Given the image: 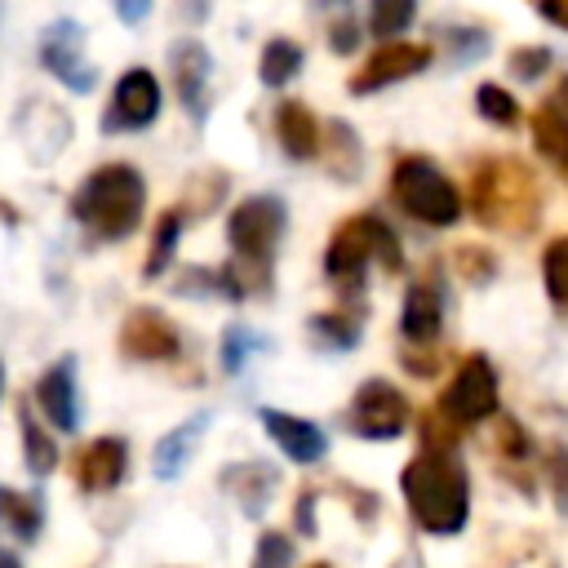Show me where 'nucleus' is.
Wrapping results in <instances>:
<instances>
[{
    "label": "nucleus",
    "instance_id": "nucleus-19",
    "mask_svg": "<svg viewBox=\"0 0 568 568\" xmlns=\"http://www.w3.org/2000/svg\"><path fill=\"white\" fill-rule=\"evenodd\" d=\"M275 138H280L284 155H293V160H311L320 151V124L306 111V102H280L275 106Z\"/></svg>",
    "mask_w": 568,
    "mask_h": 568
},
{
    "label": "nucleus",
    "instance_id": "nucleus-34",
    "mask_svg": "<svg viewBox=\"0 0 568 568\" xmlns=\"http://www.w3.org/2000/svg\"><path fill=\"white\" fill-rule=\"evenodd\" d=\"M355 40H359V22H355V18H337V22H333V40H328V44H333L337 53H351V49H355Z\"/></svg>",
    "mask_w": 568,
    "mask_h": 568
},
{
    "label": "nucleus",
    "instance_id": "nucleus-13",
    "mask_svg": "<svg viewBox=\"0 0 568 568\" xmlns=\"http://www.w3.org/2000/svg\"><path fill=\"white\" fill-rule=\"evenodd\" d=\"M169 62H173V89H178L182 106L191 111V120H204L209 115V75H213L209 49L200 40H182V44H173Z\"/></svg>",
    "mask_w": 568,
    "mask_h": 568
},
{
    "label": "nucleus",
    "instance_id": "nucleus-1",
    "mask_svg": "<svg viewBox=\"0 0 568 568\" xmlns=\"http://www.w3.org/2000/svg\"><path fill=\"white\" fill-rule=\"evenodd\" d=\"M399 488H404V501H408V515L417 519V528H426L435 537L462 532V524L470 515V479L453 453H430V448L417 453L404 466Z\"/></svg>",
    "mask_w": 568,
    "mask_h": 568
},
{
    "label": "nucleus",
    "instance_id": "nucleus-11",
    "mask_svg": "<svg viewBox=\"0 0 568 568\" xmlns=\"http://www.w3.org/2000/svg\"><path fill=\"white\" fill-rule=\"evenodd\" d=\"M426 67H430V49H426V44L390 40V44H382V49L346 80V89H351V93H377V89L399 84V80H408V75H417V71H426Z\"/></svg>",
    "mask_w": 568,
    "mask_h": 568
},
{
    "label": "nucleus",
    "instance_id": "nucleus-17",
    "mask_svg": "<svg viewBox=\"0 0 568 568\" xmlns=\"http://www.w3.org/2000/svg\"><path fill=\"white\" fill-rule=\"evenodd\" d=\"M439 320H444V293L435 280H417L404 297V311H399V328L408 342H435L439 337Z\"/></svg>",
    "mask_w": 568,
    "mask_h": 568
},
{
    "label": "nucleus",
    "instance_id": "nucleus-14",
    "mask_svg": "<svg viewBox=\"0 0 568 568\" xmlns=\"http://www.w3.org/2000/svg\"><path fill=\"white\" fill-rule=\"evenodd\" d=\"M36 408L58 430H80V395H75V359H58L36 382Z\"/></svg>",
    "mask_w": 568,
    "mask_h": 568
},
{
    "label": "nucleus",
    "instance_id": "nucleus-15",
    "mask_svg": "<svg viewBox=\"0 0 568 568\" xmlns=\"http://www.w3.org/2000/svg\"><path fill=\"white\" fill-rule=\"evenodd\" d=\"M257 417H262L266 435L280 444V453H284L288 462H297V466H311V462H320V457L328 453V435H324L315 422H306V417H293V413H280V408H262Z\"/></svg>",
    "mask_w": 568,
    "mask_h": 568
},
{
    "label": "nucleus",
    "instance_id": "nucleus-16",
    "mask_svg": "<svg viewBox=\"0 0 568 568\" xmlns=\"http://www.w3.org/2000/svg\"><path fill=\"white\" fill-rule=\"evenodd\" d=\"M129 470V448L115 435H102L75 453V484L84 493H111Z\"/></svg>",
    "mask_w": 568,
    "mask_h": 568
},
{
    "label": "nucleus",
    "instance_id": "nucleus-4",
    "mask_svg": "<svg viewBox=\"0 0 568 568\" xmlns=\"http://www.w3.org/2000/svg\"><path fill=\"white\" fill-rule=\"evenodd\" d=\"M284 235V204L275 195H248L235 204L226 222V240L235 248V266H226V284L235 297L262 293L271 284V257Z\"/></svg>",
    "mask_w": 568,
    "mask_h": 568
},
{
    "label": "nucleus",
    "instance_id": "nucleus-30",
    "mask_svg": "<svg viewBox=\"0 0 568 568\" xmlns=\"http://www.w3.org/2000/svg\"><path fill=\"white\" fill-rule=\"evenodd\" d=\"M288 564H293V541L284 532H262L253 568H288Z\"/></svg>",
    "mask_w": 568,
    "mask_h": 568
},
{
    "label": "nucleus",
    "instance_id": "nucleus-32",
    "mask_svg": "<svg viewBox=\"0 0 568 568\" xmlns=\"http://www.w3.org/2000/svg\"><path fill=\"white\" fill-rule=\"evenodd\" d=\"M546 67H550V49H541V44H537V49H515V53H510V71H515L519 80H537Z\"/></svg>",
    "mask_w": 568,
    "mask_h": 568
},
{
    "label": "nucleus",
    "instance_id": "nucleus-38",
    "mask_svg": "<svg viewBox=\"0 0 568 568\" xmlns=\"http://www.w3.org/2000/svg\"><path fill=\"white\" fill-rule=\"evenodd\" d=\"M0 390H4V364H0Z\"/></svg>",
    "mask_w": 568,
    "mask_h": 568
},
{
    "label": "nucleus",
    "instance_id": "nucleus-9",
    "mask_svg": "<svg viewBox=\"0 0 568 568\" xmlns=\"http://www.w3.org/2000/svg\"><path fill=\"white\" fill-rule=\"evenodd\" d=\"M408 422V399L382 382V377H368L355 399H351V430L364 435V439H395Z\"/></svg>",
    "mask_w": 568,
    "mask_h": 568
},
{
    "label": "nucleus",
    "instance_id": "nucleus-23",
    "mask_svg": "<svg viewBox=\"0 0 568 568\" xmlns=\"http://www.w3.org/2000/svg\"><path fill=\"white\" fill-rule=\"evenodd\" d=\"M18 430H22V457H27L31 475H49V470L58 466V444H53V435L36 422L31 404L18 408Z\"/></svg>",
    "mask_w": 568,
    "mask_h": 568
},
{
    "label": "nucleus",
    "instance_id": "nucleus-24",
    "mask_svg": "<svg viewBox=\"0 0 568 568\" xmlns=\"http://www.w3.org/2000/svg\"><path fill=\"white\" fill-rule=\"evenodd\" d=\"M297 71H302V44H293V40H271V44L262 49V62H257L262 84L280 89V84H288Z\"/></svg>",
    "mask_w": 568,
    "mask_h": 568
},
{
    "label": "nucleus",
    "instance_id": "nucleus-5",
    "mask_svg": "<svg viewBox=\"0 0 568 568\" xmlns=\"http://www.w3.org/2000/svg\"><path fill=\"white\" fill-rule=\"evenodd\" d=\"M368 262H382L386 271H399V266H404L399 235H395L377 213H355V217H346V222L333 231V240H328V248H324V271H328V280H337V284H359Z\"/></svg>",
    "mask_w": 568,
    "mask_h": 568
},
{
    "label": "nucleus",
    "instance_id": "nucleus-25",
    "mask_svg": "<svg viewBox=\"0 0 568 568\" xmlns=\"http://www.w3.org/2000/svg\"><path fill=\"white\" fill-rule=\"evenodd\" d=\"M541 280H546L550 302L568 311V235H559V240L546 244V253H541Z\"/></svg>",
    "mask_w": 568,
    "mask_h": 568
},
{
    "label": "nucleus",
    "instance_id": "nucleus-21",
    "mask_svg": "<svg viewBox=\"0 0 568 568\" xmlns=\"http://www.w3.org/2000/svg\"><path fill=\"white\" fill-rule=\"evenodd\" d=\"M226 488L240 497L244 515H262L266 501H271V488H275V470L262 466V462H244V466L226 470Z\"/></svg>",
    "mask_w": 568,
    "mask_h": 568
},
{
    "label": "nucleus",
    "instance_id": "nucleus-28",
    "mask_svg": "<svg viewBox=\"0 0 568 568\" xmlns=\"http://www.w3.org/2000/svg\"><path fill=\"white\" fill-rule=\"evenodd\" d=\"M413 22V4L408 0H377L373 4V13H368V27H373V36H386V44H390V36H399L404 27Z\"/></svg>",
    "mask_w": 568,
    "mask_h": 568
},
{
    "label": "nucleus",
    "instance_id": "nucleus-33",
    "mask_svg": "<svg viewBox=\"0 0 568 568\" xmlns=\"http://www.w3.org/2000/svg\"><path fill=\"white\" fill-rule=\"evenodd\" d=\"M457 271L470 275L475 284H484L488 271H493V262H488V253H484L479 244H462V248H457Z\"/></svg>",
    "mask_w": 568,
    "mask_h": 568
},
{
    "label": "nucleus",
    "instance_id": "nucleus-8",
    "mask_svg": "<svg viewBox=\"0 0 568 568\" xmlns=\"http://www.w3.org/2000/svg\"><path fill=\"white\" fill-rule=\"evenodd\" d=\"M40 62L71 93H89L93 80H98L93 67L84 62V31H80L75 18H58L53 27H44V36H40Z\"/></svg>",
    "mask_w": 568,
    "mask_h": 568
},
{
    "label": "nucleus",
    "instance_id": "nucleus-20",
    "mask_svg": "<svg viewBox=\"0 0 568 568\" xmlns=\"http://www.w3.org/2000/svg\"><path fill=\"white\" fill-rule=\"evenodd\" d=\"M532 142H537V151L568 178V115H564L555 102H546V106L532 111Z\"/></svg>",
    "mask_w": 568,
    "mask_h": 568
},
{
    "label": "nucleus",
    "instance_id": "nucleus-26",
    "mask_svg": "<svg viewBox=\"0 0 568 568\" xmlns=\"http://www.w3.org/2000/svg\"><path fill=\"white\" fill-rule=\"evenodd\" d=\"M178 235H182V209H169L164 217H160V226H155V235H151V257H146V275H160L164 266H169V257H173V248H178Z\"/></svg>",
    "mask_w": 568,
    "mask_h": 568
},
{
    "label": "nucleus",
    "instance_id": "nucleus-31",
    "mask_svg": "<svg viewBox=\"0 0 568 568\" xmlns=\"http://www.w3.org/2000/svg\"><path fill=\"white\" fill-rule=\"evenodd\" d=\"M253 333L248 328H226V337H222V368L226 373H240L244 368V359H248V351H253Z\"/></svg>",
    "mask_w": 568,
    "mask_h": 568
},
{
    "label": "nucleus",
    "instance_id": "nucleus-39",
    "mask_svg": "<svg viewBox=\"0 0 568 568\" xmlns=\"http://www.w3.org/2000/svg\"><path fill=\"white\" fill-rule=\"evenodd\" d=\"M311 568H328V564H311Z\"/></svg>",
    "mask_w": 568,
    "mask_h": 568
},
{
    "label": "nucleus",
    "instance_id": "nucleus-35",
    "mask_svg": "<svg viewBox=\"0 0 568 568\" xmlns=\"http://www.w3.org/2000/svg\"><path fill=\"white\" fill-rule=\"evenodd\" d=\"M541 18H550L555 27L568 31V0H546V4H541Z\"/></svg>",
    "mask_w": 568,
    "mask_h": 568
},
{
    "label": "nucleus",
    "instance_id": "nucleus-12",
    "mask_svg": "<svg viewBox=\"0 0 568 568\" xmlns=\"http://www.w3.org/2000/svg\"><path fill=\"white\" fill-rule=\"evenodd\" d=\"M120 351L129 355V359H173L178 351H182V337H178V328L169 324V315L164 311H155V306H133L129 315H124V324H120Z\"/></svg>",
    "mask_w": 568,
    "mask_h": 568
},
{
    "label": "nucleus",
    "instance_id": "nucleus-22",
    "mask_svg": "<svg viewBox=\"0 0 568 568\" xmlns=\"http://www.w3.org/2000/svg\"><path fill=\"white\" fill-rule=\"evenodd\" d=\"M0 524L9 532H18V537L31 541L44 528V501H40V493H13V488L0 484Z\"/></svg>",
    "mask_w": 568,
    "mask_h": 568
},
{
    "label": "nucleus",
    "instance_id": "nucleus-10",
    "mask_svg": "<svg viewBox=\"0 0 568 568\" xmlns=\"http://www.w3.org/2000/svg\"><path fill=\"white\" fill-rule=\"evenodd\" d=\"M160 115V80L146 71V67H129L115 89H111V106L102 115V129L106 133H120V129H146L151 120Z\"/></svg>",
    "mask_w": 568,
    "mask_h": 568
},
{
    "label": "nucleus",
    "instance_id": "nucleus-7",
    "mask_svg": "<svg viewBox=\"0 0 568 568\" xmlns=\"http://www.w3.org/2000/svg\"><path fill=\"white\" fill-rule=\"evenodd\" d=\"M457 426L462 422H484L497 413V373L488 364V355H466L462 368L453 373L444 404H439Z\"/></svg>",
    "mask_w": 568,
    "mask_h": 568
},
{
    "label": "nucleus",
    "instance_id": "nucleus-29",
    "mask_svg": "<svg viewBox=\"0 0 568 568\" xmlns=\"http://www.w3.org/2000/svg\"><path fill=\"white\" fill-rule=\"evenodd\" d=\"M311 333H315L324 346L342 351V346H351V342L359 337V320H346V315H315V320H311Z\"/></svg>",
    "mask_w": 568,
    "mask_h": 568
},
{
    "label": "nucleus",
    "instance_id": "nucleus-2",
    "mask_svg": "<svg viewBox=\"0 0 568 568\" xmlns=\"http://www.w3.org/2000/svg\"><path fill=\"white\" fill-rule=\"evenodd\" d=\"M142 209L146 182L133 164H102L71 195V217L98 240H129L142 222Z\"/></svg>",
    "mask_w": 568,
    "mask_h": 568
},
{
    "label": "nucleus",
    "instance_id": "nucleus-18",
    "mask_svg": "<svg viewBox=\"0 0 568 568\" xmlns=\"http://www.w3.org/2000/svg\"><path fill=\"white\" fill-rule=\"evenodd\" d=\"M204 426H209V413H195V417H186L178 430H169V435L155 444V453H151V470H155L160 479H178V475L186 470L195 444L204 439Z\"/></svg>",
    "mask_w": 568,
    "mask_h": 568
},
{
    "label": "nucleus",
    "instance_id": "nucleus-36",
    "mask_svg": "<svg viewBox=\"0 0 568 568\" xmlns=\"http://www.w3.org/2000/svg\"><path fill=\"white\" fill-rule=\"evenodd\" d=\"M146 9H151L146 0H142V4H115V13H120L124 22H138V18H146Z\"/></svg>",
    "mask_w": 568,
    "mask_h": 568
},
{
    "label": "nucleus",
    "instance_id": "nucleus-27",
    "mask_svg": "<svg viewBox=\"0 0 568 568\" xmlns=\"http://www.w3.org/2000/svg\"><path fill=\"white\" fill-rule=\"evenodd\" d=\"M475 102H479V115L493 120V124H501V129H510V124L519 120V102H515L501 84H479Z\"/></svg>",
    "mask_w": 568,
    "mask_h": 568
},
{
    "label": "nucleus",
    "instance_id": "nucleus-6",
    "mask_svg": "<svg viewBox=\"0 0 568 568\" xmlns=\"http://www.w3.org/2000/svg\"><path fill=\"white\" fill-rule=\"evenodd\" d=\"M390 195H395V204L408 213V217H417V222H426V226H453L457 217H462V195H457V186L444 178V169L435 164V160H426V155H404L399 164H395V173H390Z\"/></svg>",
    "mask_w": 568,
    "mask_h": 568
},
{
    "label": "nucleus",
    "instance_id": "nucleus-37",
    "mask_svg": "<svg viewBox=\"0 0 568 568\" xmlns=\"http://www.w3.org/2000/svg\"><path fill=\"white\" fill-rule=\"evenodd\" d=\"M0 568H22V559H18L9 546H0Z\"/></svg>",
    "mask_w": 568,
    "mask_h": 568
},
{
    "label": "nucleus",
    "instance_id": "nucleus-3",
    "mask_svg": "<svg viewBox=\"0 0 568 568\" xmlns=\"http://www.w3.org/2000/svg\"><path fill=\"white\" fill-rule=\"evenodd\" d=\"M470 213L506 235H524L528 226H537L541 213V191L528 164L501 155V160H484L470 173Z\"/></svg>",
    "mask_w": 568,
    "mask_h": 568
}]
</instances>
